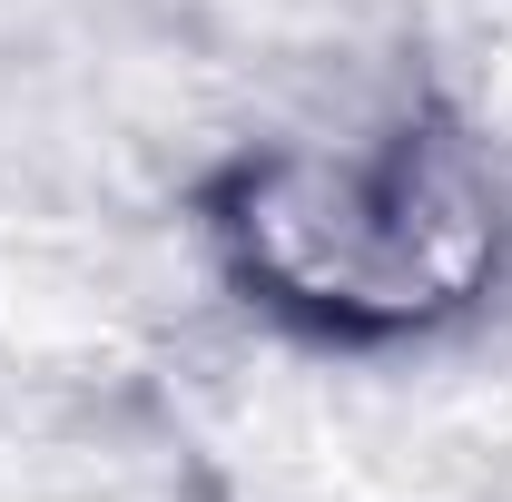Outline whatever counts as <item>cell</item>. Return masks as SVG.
<instances>
[{"mask_svg":"<svg viewBox=\"0 0 512 502\" xmlns=\"http://www.w3.org/2000/svg\"><path fill=\"white\" fill-rule=\"evenodd\" d=\"M227 237L247 247V276H266L286 306H316L335 325L444 315L493 256L473 188L434 158H414V148L335 158V168L276 158L237 188Z\"/></svg>","mask_w":512,"mask_h":502,"instance_id":"cell-1","label":"cell"}]
</instances>
